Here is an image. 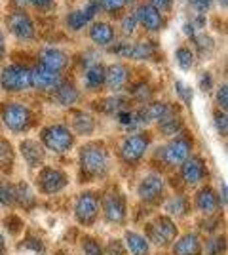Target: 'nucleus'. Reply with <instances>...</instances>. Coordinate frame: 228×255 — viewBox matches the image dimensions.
I'll return each mask as SVG.
<instances>
[{
  "label": "nucleus",
  "instance_id": "nucleus-3",
  "mask_svg": "<svg viewBox=\"0 0 228 255\" xmlns=\"http://www.w3.org/2000/svg\"><path fill=\"white\" fill-rule=\"evenodd\" d=\"M40 143L44 145V149L54 150L57 154H65L75 147V133L65 124H52L42 128Z\"/></svg>",
  "mask_w": 228,
  "mask_h": 255
},
{
  "label": "nucleus",
  "instance_id": "nucleus-4",
  "mask_svg": "<svg viewBox=\"0 0 228 255\" xmlns=\"http://www.w3.org/2000/svg\"><path fill=\"white\" fill-rule=\"evenodd\" d=\"M192 154V135L188 133H177L169 143H165L158 150V156L165 166L177 168Z\"/></svg>",
  "mask_w": 228,
  "mask_h": 255
},
{
  "label": "nucleus",
  "instance_id": "nucleus-35",
  "mask_svg": "<svg viewBox=\"0 0 228 255\" xmlns=\"http://www.w3.org/2000/svg\"><path fill=\"white\" fill-rule=\"evenodd\" d=\"M126 0H99V10H103L105 13H109L112 17L122 15V11L126 10Z\"/></svg>",
  "mask_w": 228,
  "mask_h": 255
},
{
  "label": "nucleus",
  "instance_id": "nucleus-21",
  "mask_svg": "<svg viewBox=\"0 0 228 255\" xmlns=\"http://www.w3.org/2000/svg\"><path fill=\"white\" fill-rule=\"evenodd\" d=\"M194 204H196V208L204 213H215L219 210V206H221L217 192H215L213 187H209V185L202 187L200 191L196 192Z\"/></svg>",
  "mask_w": 228,
  "mask_h": 255
},
{
  "label": "nucleus",
  "instance_id": "nucleus-38",
  "mask_svg": "<svg viewBox=\"0 0 228 255\" xmlns=\"http://www.w3.org/2000/svg\"><path fill=\"white\" fill-rule=\"evenodd\" d=\"M82 250H84V255H105V250H103L101 242L91 238V236L82 238Z\"/></svg>",
  "mask_w": 228,
  "mask_h": 255
},
{
  "label": "nucleus",
  "instance_id": "nucleus-12",
  "mask_svg": "<svg viewBox=\"0 0 228 255\" xmlns=\"http://www.w3.org/2000/svg\"><path fill=\"white\" fill-rule=\"evenodd\" d=\"M137 194L149 206H160L165 196V181L160 173H149L137 187Z\"/></svg>",
  "mask_w": 228,
  "mask_h": 255
},
{
  "label": "nucleus",
  "instance_id": "nucleus-44",
  "mask_svg": "<svg viewBox=\"0 0 228 255\" xmlns=\"http://www.w3.org/2000/svg\"><path fill=\"white\" fill-rule=\"evenodd\" d=\"M213 122H215V128H217V131L221 135H227V128H228V122H227V111H215V115H213Z\"/></svg>",
  "mask_w": 228,
  "mask_h": 255
},
{
  "label": "nucleus",
  "instance_id": "nucleus-16",
  "mask_svg": "<svg viewBox=\"0 0 228 255\" xmlns=\"http://www.w3.org/2000/svg\"><path fill=\"white\" fill-rule=\"evenodd\" d=\"M131 80V71L130 67L124 63H112L105 67V86L112 90V92H120Z\"/></svg>",
  "mask_w": 228,
  "mask_h": 255
},
{
  "label": "nucleus",
  "instance_id": "nucleus-32",
  "mask_svg": "<svg viewBox=\"0 0 228 255\" xmlns=\"http://www.w3.org/2000/svg\"><path fill=\"white\" fill-rule=\"evenodd\" d=\"M130 94L135 101H139V103H149L152 99V96H154V90H152L151 82L141 80V82H135V84L131 86Z\"/></svg>",
  "mask_w": 228,
  "mask_h": 255
},
{
  "label": "nucleus",
  "instance_id": "nucleus-1",
  "mask_svg": "<svg viewBox=\"0 0 228 255\" xmlns=\"http://www.w3.org/2000/svg\"><path fill=\"white\" fill-rule=\"evenodd\" d=\"M80 162V181L103 179L110 170V150L105 141H89L78 152Z\"/></svg>",
  "mask_w": 228,
  "mask_h": 255
},
{
  "label": "nucleus",
  "instance_id": "nucleus-36",
  "mask_svg": "<svg viewBox=\"0 0 228 255\" xmlns=\"http://www.w3.org/2000/svg\"><path fill=\"white\" fill-rule=\"evenodd\" d=\"M65 25L69 27V31H82L84 27L87 25L86 17H84V13H82V10H73L67 13L65 17Z\"/></svg>",
  "mask_w": 228,
  "mask_h": 255
},
{
  "label": "nucleus",
  "instance_id": "nucleus-56",
  "mask_svg": "<svg viewBox=\"0 0 228 255\" xmlns=\"http://www.w3.org/2000/svg\"><path fill=\"white\" fill-rule=\"evenodd\" d=\"M139 0H126V6H135Z\"/></svg>",
  "mask_w": 228,
  "mask_h": 255
},
{
  "label": "nucleus",
  "instance_id": "nucleus-51",
  "mask_svg": "<svg viewBox=\"0 0 228 255\" xmlns=\"http://www.w3.org/2000/svg\"><path fill=\"white\" fill-rule=\"evenodd\" d=\"M31 4H33L36 10H48V8H52V4H54V0H29Z\"/></svg>",
  "mask_w": 228,
  "mask_h": 255
},
{
  "label": "nucleus",
  "instance_id": "nucleus-7",
  "mask_svg": "<svg viewBox=\"0 0 228 255\" xmlns=\"http://www.w3.org/2000/svg\"><path fill=\"white\" fill-rule=\"evenodd\" d=\"M145 233H147V236L156 246L165 248V246H169L177 238L179 229L171 221V217H167V215H156L152 221H149V223L145 225Z\"/></svg>",
  "mask_w": 228,
  "mask_h": 255
},
{
  "label": "nucleus",
  "instance_id": "nucleus-6",
  "mask_svg": "<svg viewBox=\"0 0 228 255\" xmlns=\"http://www.w3.org/2000/svg\"><path fill=\"white\" fill-rule=\"evenodd\" d=\"M105 219L112 225H124L128 219V204L126 196L118 191V187H110L101 198Z\"/></svg>",
  "mask_w": 228,
  "mask_h": 255
},
{
  "label": "nucleus",
  "instance_id": "nucleus-17",
  "mask_svg": "<svg viewBox=\"0 0 228 255\" xmlns=\"http://www.w3.org/2000/svg\"><path fill=\"white\" fill-rule=\"evenodd\" d=\"M19 150H21L23 160L27 162V166L31 170H36L38 166H42L46 160V149L42 143L34 141V139H25L19 143Z\"/></svg>",
  "mask_w": 228,
  "mask_h": 255
},
{
  "label": "nucleus",
  "instance_id": "nucleus-47",
  "mask_svg": "<svg viewBox=\"0 0 228 255\" xmlns=\"http://www.w3.org/2000/svg\"><path fill=\"white\" fill-rule=\"evenodd\" d=\"M213 2L215 0H188V6L198 11V13H206L213 6Z\"/></svg>",
  "mask_w": 228,
  "mask_h": 255
},
{
  "label": "nucleus",
  "instance_id": "nucleus-15",
  "mask_svg": "<svg viewBox=\"0 0 228 255\" xmlns=\"http://www.w3.org/2000/svg\"><path fill=\"white\" fill-rule=\"evenodd\" d=\"M181 168V179L185 181V185H198L206 179L207 175V166L206 162L200 158V156H188V158L179 166Z\"/></svg>",
  "mask_w": 228,
  "mask_h": 255
},
{
  "label": "nucleus",
  "instance_id": "nucleus-52",
  "mask_svg": "<svg viewBox=\"0 0 228 255\" xmlns=\"http://www.w3.org/2000/svg\"><path fill=\"white\" fill-rule=\"evenodd\" d=\"M185 34H186V36H188V38H192V36H194V34H196L194 25H192V23H190V21H188V23H186V25H185Z\"/></svg>",
  "mask_w": 228,
  "mask_h": 255
},
{
  "label": "nucleus",
  "instance_id": "nucleus-53",
  "mask_svg": "<svg viewBox=\"0 0 228 255\" xmlns=\"http://www.w3.org/2000/svg\"><path fill=\"white\" fill-rule=\"evenodd\" d=\"M219 202H221V206L227 204V185H225V183H223V187H221V200H219Z\"/></svg>",
  "mask_w": 228,
  "mask_h": 255
},
{
  "label": "nucleus",
  "instance_id": "nucleus-39",
  "mask_svg": "<svg viewBox=\"0 0 228 255\" xmlns=\"http://www.w3.org/2000/svg\"><path fill=\"white\" fill-rule=\"evenodd\" d=\"M192 42H194L198 52H204V53L211 52V50L215 48L213 38H211V36H207V34H194V36H192Z\"/></svg>",
  "mask_w": 228,
  "mask_h": 255
},
{
  "label": "nucleus",
  "instance_id": "nucleus-37",
  "mask_svg": "<svg viewBox=\"0 0 228 255\" xmlns=\"http://www.w3.org/2000/svg\"><path fill=\"white\" fill-rule=\"evenodd\" d=\"M225 248H227V240H225V236H211L209 240H207L206 244V254L207 255H221L225 254Z\"/></svg>",
  "mask_w": 228,
  "mask_h": 255
},
{
  "label": "nucleus",
  "instance_id": "nucleus-54",
  "mask_svg": "<svg viewBox=\"0 0 228 255\" xmlns=\"http://www.w3.org/2000/svg\"><path fill=\"white\" fill-rule=\"evenodd\" d=\"M0 255H6V242H4L2 234H0Z\"/></svg>",
  "mask_w": 228,
  "mask_h": 255
},
{
  "label": "nucleus",
  "instance_id": "nucleus-42",
  "mask_svg": "<svg viewBox=\"0 0 228 255\" xmlns=\"http://www.w3.org/2000/svg\"><path fill=\"white\" fill-rule=\"evenodd\" d=\"M175 92L186 105H192V88L190 86H186L183 80H175Z\"/></svg>",
  "mask_w": 228,
  "mask_h": 255
},
{
  "label": "nucleus",
  "instance_id": "nucleus-9",
  "mask_svg": "<svg viewBox=\"0 0 228 255\" xmlns=\"http://www.w3.org/2000/svg\"><path fill=\"white\" fill-rule=\"evenodd\" d=\"M99 206H101V196L95 191L80 192L75 204L76 221L84 227H91L99 215Z\"/></svg>",
  "mask_w": 228,
  "mask_h": 255
},
{
  "label": "nucleus",
  "instance_id": "nucleus-57",
  "mask_svg": "<svg viewBox=\"0 0 228 255\" xmlns=\"http://www.w3.org/2000/svg\"><path fill=\"white\" fill-rule=\"evenodd\" d=\"M57 255H73L71 252H67V250H61V252H57Z\"/></svg>",
  "mask_w": 228,
  "mask_h": 255
},
{
  "label": "nucleus",
  "instance_id": "nucleus-23",
  "mask_svg": "<svg viewBox=\"0 0 228 255\" xmlns=\"http://www.w3.org/2000/svg\"><path fill=\"white\" fill-rule=\"evenodd\" d=\"M185 128V120L181 117L179 109H173L171 113H167L162 120H158V129L162 135H167V137H175L177 133H181Z\"/></svg>",
  "mask_w": 228,
  "mask_h": 255
},
{
  "label": "nucleus",
  "instance_id": "nucleus-27",
  "mask_svg": "<svg viewBox=\"0 0 228 255\" xmlns=\"http://www.w3.org/2000/svg\"><path fill=\"white\" fill-rule=\"evenodd\" d=\"M95 107H97L103 115H112V117H116L118 113L130 109V101L124 96H109V97H105V99H101V101H97Z\"/></svg>",
  "mask_w": 228,
  "mask_h": 255
},
{
  "label": "nucleus",
  "instance_id": "nucleus-22",
  "mask_svg": "<svg viewBox=\"0 0 228 255\" xmlns=\"http://www.w3.org/2000/svg\"><path fill=\"white\" fill-rule=\"evenodd\" d=\"M89 38L97 46H110L116 40V31L107 21H93L89 27Z\"/></svg>",
  "mask_w": 228,
  "mask_h": 255
},
{
  "label": "nucleus",
  "instance_id": "nucleus-46",
  "mask_svg": "<svg viewBox=\"0 0 228 255\" xmlns=\"http://www.w3.org/2000/svg\"><path fill=\"white\" fill-rule=\"evenodd\" d=\"M215 101H217V105L221 111H227V105H228V86L227 84L219 86L217 94H215Z\"/></svg>",
  "mask_w": 228,
  "mask_h": 255
},
{
  "label": "nucleus",
  "instance_id": "nucleus-29",
  "mask_svg": "<svg viewBox=\"0 0 228 255\" xmlns=\"http://www.w3.org/2000/svg\"><path fill=\"white\" fill-rule=\"evenodd\" d=\"M124 240H126V250H128L131 255H151L149 240H147L145 236H141L139 233L128 231Z\"/></svg>",
  "mask_w": 228,
  "mask_h": 255
},
{
  "label": "nucleus",
  "instance_id": "nucleus-10",
  "mask_svg": "<svg viewBox=\"0 0 228 255\" xmlns=\"http://www.w3.org/2000/svg\"><path fill=\"white\" fill-rule=\"evenodd\" d=\"M34 185H36V191L40 192V194L52 196V194L61 192L69 185V175L63 170L46 166V168L38 171V175L34 179Z\"/></svg>",
  "mask_w": 228,
  "mask_h": 255
},
{
  "label": "nucleus",
  "instance_id": "nucleus-2",
  "mask_svg": "<svg viewBox=\"0 0 228 255\" xmlns=\"http://www.w3.org/2000/svg\"><path fill=\"white\" fill-rule=\"evenodd\" d=\"M0 118L4 122V126L13 133H25L34 126V113L23 103L8 101L0 105Z\"/></svg>",
  "mask_w": 228,
  "mask_h": 255
},
{
  "label": "nucleus",
  "instance_id": "nucleus-48",
  "mask_svg": "<svg viewBox=\"0 0 228 255\" xmlns=\"http://www.w3.org/2000/svg\"><path fill=\"white\" fill-rule=\"evenodd\" d=\"M198 86H200V90L204 94H209L211 88H213V76L209 75V73H202L200 78H198Z\"/></svg>",
  "mask_w": 228,
  "mask_h": 255
},
{
  "label": "nucleus",
  "instance_id": "nucleus-49",
  "mask_svg": "<svg viewBox=\"0 0 228 255\" xmlns=\"http://www.w3.org/2000/svg\"><path fill=\"white\" fill-rule=\"evenodd\" d=\"M107 255H128V250L120 240H110L109 248H107Z\"/></svg>",
  "mask_w": 228,
  "mask_h": 255
},
{
  "label": "nucleus",
  "instance_id": "nucleus-26",
  "mask_svg": "<svg viewBox=\"0 0 228 255\" xmlns=\"http://www.w3.org/2000/svg\"><path fill=\"white\" fill-rule=\"evenodd\" d=\"M156 55H158V44L154 42V40H151V38H145V40L131 44V59L152 61Z\"/></svg>",
  "mask_w": 228,
  "mask_h": 255
},
{
  "label": "nucleus",
  "instance_id": "nucleus-19",
  "mask_svg": "<svg viewBox=\"0 0 228 255\" xmlns=\"http://www.w3.org/2000/svg\"><path fill=\"white\" fill-rule=\"evenodd\" d=\"M71 131L76 135H91L95 131V118L86 111H73L71 113Z\"/></svg>",
  "mask_w": 228,
  "mask_h": 255
},
{
  "label": "nucleus",
  "instance_id": "nucleus-14",
  "mask_svg": "<svg viewBox=\"0 0 228 255\" xmlns=\"http://www.w3.org/2000/svg\"><path fill=\"white\" fill-rule=\"evenodd\" d=\"M61 82H63L61 73H55V71L46 69L42 65H34L31 69V84L40 92H54Z\"/></svg>",
  "mask_w": 228,
  "mask_h": 255
},
{
  "label": "nucleus",
  "instance_id": "nucleus-45",
  "mask_svg": "<svg viewBox=\"0 0 228 255\" xmlns=\"http://www.w3.org/2000/svg\"><path fill=\"white\" fill-rule=\"evenodd\" d=\"M99 11V0H89L86 6H84V10H82V13H84V17H86L87 23H91L93 19H95V15H97Z\"/></svg>",
  "mask_w": 228,
  "mask_h": 255
},
{
  "label": "nucleus",
  "instance_id": "nucleus-33",
  "mask_svg": "<svg viewBox=\"0 0 228 255\" xmlns=\"http://www.w3.org/2000/svg\"><path fill=\"white\" fill-rule=\"evenodd\" d=\"M175 59L183 71H190V67L194 65V50L190 46H179L175 50Z\"/></svg>",
  "mask_w": 228,
  "mask_h": 255
},
{
  "label": "nucleus",
  "instance_id": "nucleus-8",
  "mask_svg": "<svg viewBox=\"0 0 228 255\" xmlns=\"http://www.w3.org/2000/svg\"><path fill=\"white\" fill-rule=\"evenodd\" d=\"M0 86L6 92H25L29 88H33L31 84V69L27 65H8L0 71Z\"/></svg>",
  "mask_w": 228,
  "mask_h": 255
},
{
  "label": "nucleus",
  "instance_id": "nucleus-5",
  "mask_svg": "<svg viewBox=\"0 0 228 255\" xmlns=\"http://www.w3.org/2000/svg\"><path fill=\"white\" fill-rule=\"evenodd\" d=\"M152 143L151 131H135L120 143V158L130 166H137Z\"/></svg>",
  "mask_w": 228,
  "mask_h": 255
},
{
  "label": "nucleus",
  "instance_id": "nucleus-11",
  "mask_svg": "<svg viewBox=\"0 0 228 255\" xmlns=\"http://www.w3.org/2000/svg\"><path fill=\"white\" fill-rule=\"evenodd\" d=\"M6 27L17 40H33L36 34L33 17L21 8H15L6 15Z\"/></svg>",
  "mask_w": 228,
  "mask_h": 255
},
{
  "label": "nucleus",
  "instance_id": "nucleus-24",
  "mask_svg": "<svg viewBox=\"0 0 228 255\" xmlns=\"http://www.w3.org/2000/svg\"><path fill=\"white\" fill-rule=\"evenodd\" d=\"M54 99L63 107H75L80 101V92H78V88L73 82L63 80L54 90Z\"/></svg>",
  "mask_w": 228,
  "mask_h": 255
},
{
  "label": "nucleus",
  "instance_id": "nucleus-43",
  "mask_svg": "<svg viewBox=\"0 0 228 255\" xmlns=\"http://www.w3.org/2000/svg\"><path fill=\"white\" fill-rule=\"evenodd\" d=\"M137 17H135V13H130V15H124L122 17V21H120V27H122V32L126 34V36H131L135 29H137Z\"/></svg>",
  "mask_w": 228,
  "mask_h": 255
},
{
  "label": "nucleus",
  "instance_id": "nucleus-41",
  "mask_svg": "<svg viewBox=\"0 0 228 255\" xmlns=\"http://www.w3.org/2000/svg\"><path fill=\"white\" fill-rule=\"evenodd\" d=\"M19 248H21V250H23V248H25V250H31V252H34V254H40V255L46 254V246H44L42 242L36 238V236H33V234H31V236H27V240H25Z\"/></svg>",
  "mask_w": 228,
  "mask_h": 255
},
{
  "label": "nucleus",
  "instance_id": "nucleus-25",
  "mask_svg": "<svg viewBox=\"0 0 228 255\" xmlns=\"http://www.w3.org/2000/svg\"><path fill=\"white\" fill-rule=\"evenodd\" d=\"M202 242L200 236L194 233L185 234L173 244V255H202Z\"/></svg>",
  "mask_w": 228,
  "mask_h": 255
},
{
  "label": "nucleus",
  "instance_id": "nucleus-34",
  "mask_svg": "<svg viewBox=\"0 0 228 255\" xmlns=\"http://www.w3.org/2000/svg\"><path fill=\"white\" fill-rule=\"evenodd\" d=\"M0 204L15 206V185L6 179H0Z\"/></svg>",
  "mask_w": 228,
  "mask_h": 255
},
{
  "label": "nucleus",
  "instance_id": "nucleus-31",
  "mask_svg": "<svg viewBox=\"0 0 228 255\" xmlns=\"http://www.w3.org/2000/svg\"><path fill=\"white\" fill-rule=\"evenodd\" d=\"M165 210L173 217H186L190 212V200L186 196H175L165 204Z\"/></svg>",
  "mask_w": 228,
  "mask_h": 255
},
{
  "label": "nucleus",
  "instance_id": "nucleus-55",
  "mask_svg": "<svg viewBox=\"0 0 228 255\" xmlns=\"http://www.w3.org/2000/svg\"><path fill=\"white\" fill-rule=\"evenodd\" d=\"M0 50H4V31L0 29Z\"/></svg>",
  "mask_w": 228,
  "mask_h": 255
},
{
  "label": "nucleus",
  "instance_id": "nucleus-13",
  "mask_svg": "<svg viewBox=\"0 0 228 255\" xmlns=\"http://www.w3.org/2000/svg\"><path fill=\"white\" fill-rule=\"evenodd\" d=\"M135 17H137V23L141 25L145 31L149 32H160L163 31L165 27V17L160 10H156L151 4H139L137 10H135Z\"/></svg>",
  "mask_w": 228,
  "mask_h": 255
},
{
  "label": "nucleus",
  "instance_id": "nucleus-50",
  "mask_svg": "<svg viewBox=\"0 0 228 255\" xmlns=\"http://www.w3.org/2000/svg\"><path fill=\"white\" fill-rule=\"evenodd\" d=\"M149 4L154 6L156 10H160L162 13L171 10V6H173V0H149Z\"/></svg>",
  "mask_w": 228,
  "mask_h": 255
},
{
  "label": "nucleus",
  "instance_id": "nucleus-58",
  "mask_svg": "<svg viewBox=\"0 0 228 255\" xmlns=\"http://www.w3.org/2000/svg\"><path fill=\"white\" fill-rule=\"evenodd\" d=\"M219 4H221L223 8H227V0H219Z\"/></svg>",
  "mask_w": 228,
  "mask_h": 255
},
{
  "label": "nucleus",
  "instance_id": "nucleus-40",
  "mask_svg": "<svg viewBox=\"0 0 228 255\" xmlns=\"http://www.w3.org/2000/svg\"><path fill=\"white\" fill-rule=\"evenodd\" d=\"M4 227H6V231H8L11 236H19V233L23 231V219L17 217V215H8V217L4 219Z\"/></svg>",
  "mask_w": 228,
  "mask_h": 255
},
{
  "label": "nucleus",
  "instance_id": "nucleus-28",
  "mask_svg": "<svg viewBox=\"0 0 228 255\" xmlns=\"http://www.w3.org/2000/svg\"><path fill=\"white\" fill-rule=\"evenodd\" d=\"M15 166V150L6 137L0 135V173L10 175Z\"/></svg>",
  "mask_w": 228,
  "mask_h": 255
},
{
  "label": "nucleus",
  "instance_id": "nucleus-20",
  "mask_svg": "<svg viewBox=\"0 0 228 255\" xmlns=\"http://www.w3.org/2000/svg\"><path fill=\"white\" fill-rule=\"evenodd\" d=\"M105 67L101 61H93L84 67V86L89 92H99L105 86Z\"/></svg>",
  "mask_w": 228,
  "mask_h": 255
},
{
  "label": "nucleus",
  "instance_id": "nucleus-30",
  "mask_svg": "<svg viewBox=\"0 0 228 255\" xmlns=\"http://www.w3.org/2000/svg\"><path fill=\"white\" fill-rule=\"evenodd\" d=\"M15 206H21L23 210H27V212H31L36 206V198H34L33 194V189L25 181L15 185Z\"/></svg>",
  "mask_w": 228,
  "mask_h": 255
},
{
  "label": "nucleus",
  "instance_id": "nucleus-18",
  "mask_svg": "<svg viewBox=\"0 0 228 255\" xmlns=\"http://www.w3.org/2000/svg\"><path fill=\"white\" fill-rule=\"evenodd\" d=\"M38 65H42L46 69H52L55 73H61L63 75V71L69 67V57L59 48H44L38 53Z\"/></svg>",
  "mask_w": 228,
  "mask_h": 255
}]
</instances>
